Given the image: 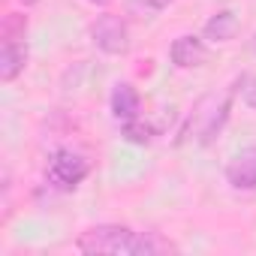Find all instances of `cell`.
<instances>
[{"instance_id":"obj_1","label":"cell","mask_w":256,"mask_h":256,"mask_svg":"<svg viewBox=\"0 0 256 256\" xmlns=\"http://www.w3.org/2000/svg\"><path fill=\"white\" fill-rule=\"evenodd\" d=\"M76 247L90 256H157V253L175 250L172 241L154 232H136L130 226H118V223L90 226L88 232L76 238Z\"/></svg>"},{"instance_id":"obj_2","label":"cell","mask_w":256,"mask_h":256,"mask_svg":"<svg viewBox=\"0 0 256 256\" xmlns=\"http://www.w3.org/2000/svg\"><path fill=\"white\" fill-rule=\"evenodd\" d=\"M226 118H229V96L226 94H205L196 102L190 120L184 124L181 139H196L199 145H208L223 130Z\"/></svg>"},{"instance_id":"obj_3","label":"cell","mask_w":256,"mask_h":256,"mask_svg":"<svg viewBox=\"0 0 256 256\" xmlns=\"http://www.w3.org/2000/svg\"><path fill=\"white\" fill-rule=\"evenodd\" d=\"M90 40L102 54H112V58L130 52V28L120 16H112V12L100 16L90 24Z\"/></svg>"},{"instance_id":"obj_4","label":"cell","mask_w":256,"mask_h":256,"mask_svg":"<svg viewBox=\"0 0 256 256\" xmlns=\"http://www.w3.org/2000/svg\"><path fill=\"white\" fill-rule=\"evenodd\" d=\"M90 166L82 154L70 151V148H60L52 154L48 160V181L58 187V190H76L84 178H88Z\"/></svg>"},{"instance_id":"obj_5","label":"cell","mask_w":256,"mask_h":256,"mask_svg":"<svg viewBox=\"0 0 256 256\" xmlns=\"http://www.w3.org/2000/svg\"><path fill=\"white\" fill-rule=\"evenodd\" d=\"M169 58H172V64H175L178 70H196V66H202V64L208 60V46H205L199 36L184 34V36H178V40L169 46Z\"/></svg>"},{"instance_id":"obj_6","label":"cell","mask_w":256,"mask_h":256,"mask_svg":"<svg viewBox=\"0 0 256 256\" xmlns=\"http://www.w3.org/2000/svg\"><path fill=\"white\" fill-rule=\"evenodd\" d=\"M226 181L235 190H256V148H244L229 160Z\"/></svg>"},{"instance_id":"obj_7","label":"cell","mask_w":256,"mask_h":256,"mask_svg":"<svg viewBox=\"0 0 256 256\" xmlns=\"http://www.w3.org/2000/svg\"><path fill=\"white\" fill-rule=\"evenodd\" d=\"M112 114L124 124V120H133V118H139V108H142V96H139V90L130 84V82H120V84H114V90H112Z\"/></svg>"},{"instance_id":"obj_8","label":"cell","mask_w":256,"mask_h":256,"mask_svg":"<svg viewBox=\"0 0 256 256\" xmlns=\"http://www.w3.org/2000/svg\"><path fill=\"white\" fill-rule=\"evenodd\" d=\"M28 66V42H4L0 48V82H16Z\"/></svg>"},{"instance_id":"obj_9","label":"cell","mask_w":256,"mask_h":256,"mask_svg":"<svg viewBox=\"0 0 256 256\" xmlns=\"http://www.w3.org/2000/svg\"><path fill=\"white\" fill-rule=\"evenodd\" d=\"M205 40H211V42H229V40H235V34H238V18H235V12L232 10H220L217 16H211L208 22H205Z\"/></svg>"},{"instance_id":"obj_10","label":"cell","mask_w":256,"mask_h":256,"mask_svg":"<svg viewBox=\"0 0 256 256\" xmlns=\"http://www.w3.org/2000/svg\"><path fill=\"white\" fill-rule=\"evenodd\" d=\"M24 34H28V16L6 12L4 24H0V40L4 42H24Z\"/></svg>"},{"instance_id":"obj_11","label":"cell","mask_w":256,"mask_h":256,"mask_svg":"<svg viewBox=\"0 0 256 256\" xmlns=\"http://www.w3.org/2000/svg\"><path fill=\"white\" fill-rule=\"evenodd\" d=\"M120 130H124V139H126V142H133V145H151V142H154V126L145 124L142 118L124 120V124H120Z\"/></svg>"},{"instance_id":"obj_12","label":"cell","mask_w":256,"mask_h":256,"mask_svg":"<svg viewBox=\"0 0 256 256\" xmlns=\"http://www.w3.org/2000/svg\"><path fill=\"white\" fill-rule=\"evenodd\" d=\"M136 4H139L142 10H148V12H163L172 0H136Z\"/></svg>"},{"instance_id":"obj_13","label":"cell","mask_w":256,"mask_h":256,"mask_svg":"<svg viewBox=\"0 0 256 256\" xmlns=\"http://www.w3.org/2000/svg\"><path fill=\"white\" fill-rule=\"evenodd\" d=\"M244 102H247L250 108H256V78H250V84H247V90H244Z\"/></svg>"},{"instance_id":"obj_14","label":"cell","mask_w":256,"mask_h":256,"mask_svg":"<svg viewBox=\"0 0 256 256\" xmlns=\"http://www.w3.org/2000/svg\"><path fill=\"white\" fill-rule=\"evenodd\" d=\"M88 4H90V6H108L112 0H88Z\"/></svg>"},{"instance_id":"obj_15","label":"cell","mask_w":256,"mask_h":256,"mask_svg":"<svg viewBox=\"0 0 256 256\" xmlns=\"http://www.w3.org/2000/svg\"><path fill=\"white\" fill-rule=\"evenodd\" d=\"M22 4H24V6H34V4H40V0H22Z\"/></svg>"},{"instance_id":"obj_16","label":"cell","mask_w":256,"mask_h":256,"mask_svg":"<svg viewBox=\"0 0 256 256\" xmlns=\"http://www.w3.org/2000/svg\"><path fill=\"white\" fill-rule=\"evenodd\" d=\"M253 52H256V36H253Z\"/></svg>"}]
</instances>
